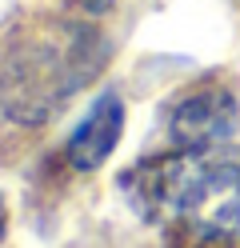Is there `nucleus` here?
Segmentation results:
<instances>
[{"label":"nucleus","mask_w":240,"mask_h":248,"mask_svg":"<svg viewBox=\"0 0 240 248\" xmlns=\"http://www.w3.org/2000/svg\"><path fill=\"white\" fill-rule=\"evenodd\" d=\"M104 64V40L88 24L48 20L20 28L0 52V108L16 124L52 120Z\"/></svg>","instance_id":"f257e3e1"},{"label":"nucleus","mask_w":240,"mask_h":248,"mask_svg":"<svg viewBox=\"0 0 240 248\" xmlns=\"http://www.w3.org/2000/svg\"><path fill=\"white\" fill-rule=\"evenodd\" d=\"M180 220L204 236L240 240V164L196 168L180 200Z\"/></svg>","instance_id":"f03ea898"},{"label":"nucleus","mask_w":240,"mask_h":248,"mask_svg":"<svg viewBox=\"0 0 240 248\" xmlns=\"http://www.w3.org/2000/svg\"><path fill=\"white\" fill-rule=\"evenodd\" d=\"M236 128H240V108L232 100V92L224 88H200L192 96H184L172 108V120H168V136L176 140V148L192 152V156L232 140Z\"/></svg>","instance_id":"7ed1b4c3"},{"label":"nucleus","mask_w":240,"mask_h":248,"mask_svg":"<svg viewBox=\"0 0 240 248\" xmlns=\"http://www.w3.org/2000/svg\"><path fill=\"white\" fill-rule=\"evenodd\" d=\"M192 172H196L192 152L180 148L176 156H156V160L136 164L124 176V192L132 200V208L144 212L148 220H156V216H180V200L188 192Z\"/></svg>","instance_id":"20e7f679"},{"label":"nucleus","mask_w":240,"mask_h":248,"mask_svg":"<svg viewBox=\"0 0 240 248\" xmlns=\"http://www.w3.org/2000/svg\"><path fill=\"white\" fill-rule=\"evenodd\" d=\"M120 132H124V100L108 88V92H100V96L92 100L84 120H80L76 132L68 136V164L80 168V172L100 168L112 156V148L120 144Z\"/></svg>","instance_id":"39448f33"},{"label":"nucleus","mask_w":240,"mask_h":248,"mask_svg":"<svg viewBox=\"0 0 240 248\" xmlns=\"http://www.w3.org/2000/svg\"><path fill=\"white\" fill-rule=\"evenodd\" d=\"M4 228H8V216H4V196H0V240H4Z\"/></svg>","instance_id":"423d86ee"},{"label":"nucleus","mask_w":240,"mask_h":248,"mask_svg":"<svg viewBox=\"0 0 240 248\" xmlns=\"http://www.w3.org/2000/svg\"><path fill=\"white\" fill-rule=\"evenodd\" d=\"M84 4H88V8H108L112 0H84Z\"/></svg>","instance_id":"0eeeda50"}]
</instances>
